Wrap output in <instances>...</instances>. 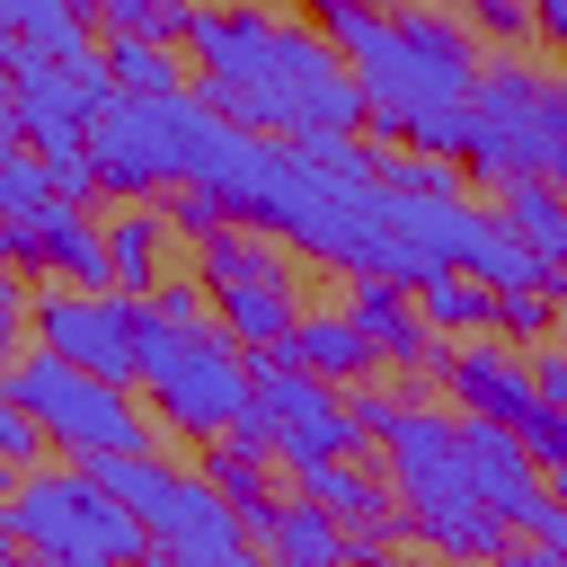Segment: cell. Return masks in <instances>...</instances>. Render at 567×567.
I'll use <instances>...</instances> for the list:
<instances>
[{
	"mask_svg": "<svg viewBox=\"0 0 567 567\" xmlns=\"http://www.w3.org/2000/svg\"><path fill=\"white\" fill-rule=\"evenodd\" d=\"M186 62H195V97L266 142H319V133H363V80L354 62L337 53L328 27H301V18H275L257 0H204L195 9V35H186Z\"/></svg>",
	"mask_w": 567,
	"mask_h": 567,
	"instance_id": "obj_1",
	"label": "cell"
},
{
	"mask_svg": "<svg viewBox=\"0 0 567 567\" xmlns=\"http://www.w3.org/2000/svg\"><path fill=\"white\" fill-rule=\"evenodd\" d=\"M337 35V53L354 62L363 80V133H381L390 151L416 133V115H443V106H470L478 97V35L452 18V9H363V0H337L319 18Z\"/></svg>",
	"mask_w": 567,
	"mask_h": 567,
	"instance_id": "obj_2",
	"label": "cell"
},
{
	"mask_svg": "<svg viewBox=\"0 0 567 567\" xmlns=\"http://www.w3.org/2000/svg\"><path fill=\"white\" fill-rule=\"evenodd\" d=\"M381 461H390V487H399V514H408V540L461 558V567H496L514 549V532L478 505L470 487V461H461V416H434V408H399V425L381 434Z\"/></svg>",
	"mask_w": 567,
	"mask_h": 567,
	"instance_id": "obj_3",
	"label": "cell"
},
{
	"mask_svg": "<svg viewBox=\"0 0 567 567\" xmlns=\"http://www.w3.org/2000/svg\"><path fill=\"white\" fill-rule=\"evenodd\" d=\"M115 505L142 514L151 532V567H266L257 532L239 523V505L204 478V470H177L159 452H124V461H97L89 470Z\"/></svg>",
	"mask_w": 567,
	"mask_h": 567,
	"instance_id": "obj_4",
	"label": "cell"
},
{
	"mask_svg": "<svg viewBox=\"0 0 567 567\" xmlns=\"http://www.w3.org/2000/svg\"><path fill=\"white\" fill-rule=\"evenodd\" d=\"M9 549H27L35 567H151V532L133 505H115L80 461H44L9 487L0 505Z\"/></svg>",
	"mask_w": 567,
	"mask_h": 567,
	"instance_id": "obj_5",
	"label": "cell"
},
{
	"mask_svg": "<svg viewBox=\"0 0 567 567\" xmlns=\"http://www.w3.org/2000/svg\"><path fill=\"white\" fill-rule=\"evenodd\" d=\"M142 390H151V408H159L168 434H186V443H221V434L248 416L257 354H248L221 319H204V328H168V319H159L151 363H142Z\"/></svg>",
	"mask_w": 567,
	"mask_h": 567,
	"instance_id": "obj_6",
	"label": "cell"
},
{
	"mask_svg": "<svg viewBox=\"0 0 567 567\" xmlns=\"http://www.w3.org/2000/svg\"><path fill=\"white\" fill-rule=\"evenodd\" d=\"M0 399L35 408L44 434H53V452L80 461V470L124 461V452H151V416L133 408V390H124V381H97V372H80V363H62V354H44V346L9 354Z\"/></svg>",
	"mask_w": 567,
	"mask_h": 567,
	"instance_id": "obj_7",
	"label": "cell"
},
{
	"mask_svg": "<svg viewBox=\"0 0 567 567\" xmlns=\"http://www.w3.org/2000/svg\"><path fill=\"white\" fill-rule=\"evenodd\" d=\"M195 284L213 292V319H221L248 354L292 346V328L310 319V310H301V284H292L284 239H275V230H257V221H213V230L195 239Z\"/></svg>",
	"mask_w": 567,
	"mask_h": 567,
	"instance_id": "obj_8",
	"label": "cell"
},
{
	"mask_svg": "<svg viewBox=\"0 0 567 567\" xmlns=\"http://www.w3.org/2000/svg\"><path fill=\"white\" fill-rule=\"evenodd\" d=\"M558 142H567V80H558V71H532V62L478 71V97H470V159H461L478 186L549 177V168H558Z\"/></svg>",
	"mask_w": 567,
	"mask_h": 567,
	"instance_id": "obj_9",
	"label": "cell"
},
{
	"mask_svg": "<svg viewBox=\"0 0 567 567\" xmlns=\"http://www.w3.org/2000/svg\"><path fill=\"white\" fill-rule=\"evenodd\" d=\"M230 443L284 461V470H319V461H354V416H346V390H328L319 372H301L284 346L257 354V390H248V416L230 425Z\"/></svg>",
	"mask_w": 567,
	"mask_h": 567,
	"instance_id": "obj_10",
	"label": "cell"
},
{
	"mask_svg": "<svg viewBox=\"0 0 567 567\" xmlns=\"http://www.w3.org/2000/svg\"><path fill=\"white\" fill-rule=\"evenodd\" d=\"M151 337H159L151 292H80V284H53V292H35V319H27V346H44V354H62V363H80L97 381H124V390L142 381Z\"/></svg>",
	"mask_w": 567,
	"mask_h": 567,
	"instance_id": "obj_11",
	"label": "cell"
},
{
	"mask_svg": "<svg viewBox=\"0 0 567 567\" xmlns=\"http://www.w3.org/2000/svg\"><path fill=\"white\" fill-rule=\"evenodd\" d=\"M0 80H9L0 142H35L53 124H97L124 97L115 71H106V44H89V53H35L27 35H0Z\"/></svg>",
	"mask_w": 567,
	"mask_h": 567,
	"instance_id": "obj_12",
	"label": "cell"
},
{
	"mask_svg": "<svg viewBox=\"0 0 567 567\" xmlns=\"http://www.w3.org/2000/svg\"><path fill=\"white\" fill-rule=\"evenodd\" d=\"M186 97H115L89 124V159H97V195L106 204H151V195H186Z\"/></svg>",
	"mask_w": 567,
	"mask_h": 567,
	"instance_id": "obj_13",
	"label": "cell"
},
{
	"mask_svg": "<svg viewBox=\"0 0 567 567\" xmlns=\"http://www.w3.org/2000/svg\"><path fill=\"white\" fill-rule=\"evenodd\" d=\"M0 257H9V275H44V284L115 292L106 221H97L89 204H44V213H27V221H0Z\"/></svg>",
	"mask_w": 567,
	"mask_h": 567,
	"instance_id": "obj_14",
	"label": "cell"
},
{
	"mask_svg": "<svg viewBox=\"0 0 567 567\" xmlns=\"http://www.w3.org/2000/svg\"><path fill=\"white\" fill-rule=\"evenodd\" d=\"M461 461H470V487H478V505L514 532V540H532L549 514H558V496H549V470L523 452V434L514 425H487V416H461Z\"/></svg>",
	"mask_w": 567,
	"mask_h": 567,
	"instance_id": "obj_15",
	"label": "cell"
},
{
	"mask_svg": "<svg viewBox=\"0 0 567 567\" xmlns=\"http://www.w3.org/2000/svg\"><path fill=\"white\" fill-rule=\"evenodd\" d=\"M443 381H452V399H461V416H487V425H523V416L540 408V381H532V354H514L505 337H470V346H452V363H443Z\"/></svg>",
	"mask_w": 567,
	"mask_h": 567,
	"instance_id": "obj_16",
	"label": "cell"
},
{
	"mask_svg": "<svg viewBox=\"0 0 567 567\" xmlns=\"http://www.w3.org/2000/svg\"><path fill=\"white\" fill-rule=\"evenodd\" d=\"M346 319H354V328L381 346V363H399V372H443V363H452V346L425 328L416 292H408V284H390V275H354Z\"/></svg>",
	"mask_w": 567,
	"mask_h": 567,
	"instance_id": "obj_17",
	"label": "cell"
},
{
	"mask_svg": "<svg viewBox=\"0 0 567 567\" xmlns=\"http://www.w3.org/2000/svg\"><path fill=\"white\" fill-rule=\"evenodd\" d=\"M301 496H310V505H328V514L354 532V558H390V540L408 532L399 487H390V478H372L363 461H319V470H301Z\"/></svg>",
	"mask_w": 567,
	"mask_h": 567,
	"instance_id": "obj_18",
	"label": "cell"
},
{
	"mask_svg": "<svg viewBox=\"0 0 567 567\" xmlns=\"http://www.w3.org/2000/svg\"><path fill=\"white\" fill-rule=\"evenodd\" d=\"M257 549H266V567H346V558H354V532H346L328 505L284 496V505L257 523Z\"/></svg>",
	"mask_w": 567,
	"mask_h": 567,
	"instance_id": "obj_19",
	"label": "cell"
},
{
	"mask_svg": "<svg viewBox=\"0 0 567 567\" xmlns=\"http://www.w3.org/2000/svg\"><path fill=\"white\" fill-rule=\"evenodd\" d=\"M284 354H292L301 372H319L328 390H363V381H372V363H381V346H372L346 310H310V319L292 328V346H284Z\"/></svg>",
	"mask_w": 567,
	"mask_h": 567,
	"instance_id": "obj_20",
	"label": "cell"
},
{
	"mask_svg": "<svg viewBox=\"0 0 567 567\" xmlns=\"http://www.w3.org/2000/svg\"><path fill=\"white\" fill-rule=\"evenodd\" d=\"M168 248H177V221L133 204V213H106V257H115V292H159L168 284Z\"/></svg>",
	"mask_w": 567,
	"mask_h": 567,
	"instance_id": "obj_21",
	"label": "cell"
},
{
	"mask_svg": "<svg viewBox=\"0 0 567 567\" xmlns=\"http://www.w3.org/2000/svg\"><path fill=\"white\" fill-rule=\"evenodd\" d=\"M496 221L514 230V239H532L549 266H558V284H567V186L558 177H514V186H496ZM549 284V292H558Z\"/></svg>",
	"mask_w": 567,
	"mask_h": 567,
	"instance_id": "obj_22",
	"label": "cell"
},
{
	"mask_svg": "<svg viewBox=\"0 0 567 567\" xmlns=\"http://www.w3.org/2000/svg\"><path fill=\"white\" fill-rule=\"evenodd\" d=\"M0 35H27L35 53H89V44H106L89 0H0Z\"/></svg>",
	"mask_w": 567,
	"mask_h": 567,
	"instance_id": "obj_23",
	"label": "cell"
},
{
	"mask_svg": "<svg viewBox=\"0 0 567 567\" xmlns=\"http://www.w3.org/2000/svg\"><path fill=\"white\" fill-rule=\"evenodd\" d=\"M416 310H425V328L434 337H496V292L478 284V275H425L416 284Z\"/></svg>",
	"mask_w": 567,
	"mask_h": 567,
	"instance_id": "obj_24",
	"label": "cell"
},
{
	"mask_svg": "<svg viewBox=\"0 0 567 567\" xmlns=\"http://www.w3.org/2000/svg\"><path fill=\"white\" fill-rule=\"evenodd\" d=\"M106 71H115V89H124V97H186V71H195V62H177V44L106 35Z\"/></svg>",
	"mask_w": 567,
	"mask_h": 567,
	"instance_id": "obj_25",
	"label": "cell"
},
{
	"mask_svg": "<svg viewBox=\"0 0 567 567\" xmlns=\"http://www.w3.org/2000/svg\"><path fill=\"white\" fill-rule=\"evenodd\" d=\"M470 275H478L487 292H549V284H558V266H549V257H540L532 239H514L505 221H487V239H478Z\"/></svg>",
	"mask_w": 567,
	"mask_h": 567,
	"instance_id": "obj_26",
	"label": "cell"
},
{
	"mask_svg": "<svg viewBox=\"0 0 567 567\" xmlns=\"http://www.w3.org/2000/svg\"><path fill=\"white\" fill-rule=\"evenodd\" d=\"M372 177L390 195H408V204H452L461 195V159H434V151H381Z\"/></svg>",
	"mask_w": 567,
	"mask_h": 567,
	"instance_id": "obj_27",
	"label": "cell"
},
{
	"mask_svg": "<svg viewBox=\"0 0 567 567\" xmlns=\"http://www.w3.org/2000/svg\"><path fill=\"white\" fill-rule=\"evenodd\" d=\"M44 204H62V195H53L44 159H35V142H0V221H27Z\"/></svg>",
	"mask_w": 567,
	"mask_h": 567,
	"instance_id": "obj_28",
	"label": "cell"
},
{
	"mask_svg": "<svg viewBox=\"0 0 567 567\" xmlns=\"http://www.w3.org/2000/svg\"><path fill=\"white\" fill-rule=\"evenodd\" d=\"M558 328V292H496V337L505 346H549Z\"/></svg>",
	"mask_w": 567,
	"mask_h": 567,
	"instance_id": "obj_29",
	"label": "cell"
},
{
	"mask_svg": "<svg viewBox=\"0 0 567 567\" xmlns=\"http://www.w3.org/2000/svg\"><path fill=\"white\" fill-rule=\"evenodd\" d=\"M44 452H53L44 416H35V408H18V399H0V461H9V478L44 470Z\"/></svg>",
	"mask_w": 567,
	"mask_h": 567,
	"instance_id": "obj_30",
	"label": "cell"
},
{
	"mask_svg": "<svg viewBox=\"0 0 567 567\" xmlns=\"http://www.w3.org/2000/svg\"><path fill=\"white\" fill-rule=\"evenodd\" d=\"M461 27L496 35V44H523L532 35V0H461Z\"/></svg>",
	"mask_w": 567,
	"mask_h": 567,
	"instance_id": "obj_31",
	"label": "cell"
},
{
	"mask_svg": "<svg viewBox=\"0 0 567 567\" xmlns=\"http://www.w3.org/2000/svg\"><path fill=\"white\" fill-rule=\"evenodd\" d=\"M399 408H408L399 390H372V381H363V390H346V416H354V434H363V443H381V434L399 425Z\"/></svg>",
	"mask_w": 567,
	"mask_h": 567,
	"instance_id": "obj_32",
	"label": "cell"
},
{
	"mask_svg": "<svg viewBox=\"0 0 567 567\" xmlns=\"http://www.w3.org/2000/svg\"><path fill=\"white\" fill-rule=\"evenodd\" d=\"M151 310H159L168 328H204V319H213V292H204V284H177V275H168V284L151 292Z\"/></svg>",
	"mask_w": 567,
	"mask_h": 567,
	"instance_id": "obj_33",
	"label": "cell"
},
{
	"mask_svg": "<svg viewBox=\"0 0 567 567\" xmlns=\"http://www.w3.org/2000/svg\"><path fill=\"white\" fill-rule=\"evenodd\" d=\"M532 381H540V408H567V337L532 346Z\"/></svg>",
	"mask_w": 567,
	"mask_h": 567,
	"instance_id": "obj_34",
	"label": "cell"
},
{
	"mask_svg": "<svg viewBox=\"0 0 567 567\" xmlns=\"http://www.w3.org/2000/svg\"><path fill=\"white\" fill-rule=\"evenodd\" d=\"M168 221H177V239H204V230H213V221H230V213H221L204 186H186V195L168 204Z\"/></svg>",
	"mask_w": 567,
	"mask_h": 567,
	"instance_id": "obj_35",
	"label": "cell"
},
{
	"mask_svg": "<svg viewBox=\"0 0 567 567\" xmlns=\"http://www.w3.org/2000/svg\"><path fill=\"white\" fill-rule=\"evenodd\" d=\"M532 35H540V44L567 62V0H532Z\"/></svg>",
	"mask_w": 567,
	"mask_h": 567,
	"instance_id": "obj_36",
	"label": "cell"
},
{
	"mask_svg": "<svg viewBox=\"0 0 567 567\" xmlns=\"http://www.w3.org/2000/svg\"><path fill=\"white\" fill-rule=\"evenodd\" d=\"M558 337H567V284H558Z\"/></svg>",
	"mask_w": 567,
	"mask_h": 567,
	"instance_id": "obj_37",
	"label": "cell"
},
{
	"mask_svg": "<svg viewBox=\"0 0 567 567\" xmlns=\"http://www.w3.org/2000/svg\"><path fill=\"white\" fill-rule=\"evenodd\" d=\"M549 177H558V186H567V142H558V168H549Z\"/></svg>",
	"mask_w": 567,
	"mask_h": 567,
	"instance_id": "obj_38",
	"label": "cell"
},
{
	"mask_svg": "<svg viewBox=\"0 0 567 567\" xmlns=\"http://www.w3.org/2000/svg\"><path fill=\"white\" fill-rule=\"evenodd\" d=\"M372 567H408V558H372Z\"/></svg>",
	"mask_w": 567,
	"mask_h": 567,
	"instance_id": "obj_39",
	"label": "cell"
},
{
	"mask_svg": "<svg viewBox=\"0 0 567 567\" xmlns=\"http://www.w3.org/2000/svg\"><path fill=\"white\" fill-rule=\"evenodd\" d=\"M9 567H35V558H27V549H18V558H9Z\"/></svg>",
	"mask_w": 567,
	"mask_h": 567,
	"instance_id": "obj_40",
	"label": "cell"
},
{
	"mask_svg": "<svg viewBox=\"0 0 567 567\" xmlns=\"http://www.w3.org/2000/svg\"><path fill=\"white\" fill-rule=\"evenodd\" d=\"M89 9H97V0H89Z\"/></svg>",
	"mask_w": 567,
	"mask_h": 567,
	"instance_id": "obj_41",
	"label": "cell"
}]
</instances>
